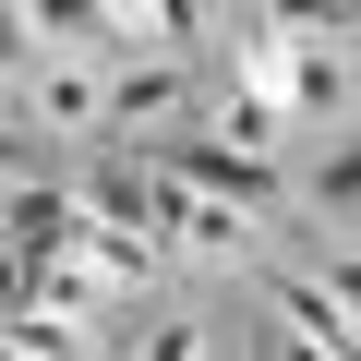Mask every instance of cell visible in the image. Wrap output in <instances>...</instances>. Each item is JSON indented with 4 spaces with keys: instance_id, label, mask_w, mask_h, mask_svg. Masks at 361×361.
Here are the masks:
<instances>
[{
    "instance_id": "cell-13",
    "label": "cell",
    "mask_w": 361,
    "mask_h": 361,
    "mask_svg": "<svg viewBox=\"0 0 361 361\" xmlns=\"http://www.w3.org/2000/svg\"><path fill=\"white\" fill-rule=\"evenodd\" d=\"M37 61V13H25V0H0V73H25Z\"/></svg>"
},
{
    "instance_id": "cell-6",
    "label": "cell",
    "mask_w": 361,
    "mask_h": 361,
    "mask_svg": "<svg viewBox=\"0 0 361 361\" xmlns=\"http://www.w3.org/2000/svg\"><path fill=\"white\" fill-rule=\"evenodd\" d=\"M180 109H193V85H180V61H169V49L109 61V133H157V121H180Z\"/></svg>"
},
{
    "instance_id": "cell-1",
    "label": "cell",
    "mask_w": 361,
    "mask_h": 361,
    "mask_svg": "<svg viewBox=\"0 0 361 361\" xmlns=\"http://www.w3.org/2000/svg\"><path fill=\"white\" fill-rule=\"evenodd\" d=\"M169 180H193V193H217V205H241L253 229L289 205V180H277V157H253V145H229V133H180L169 157H157Z\"/></svg>"
},
{
    "instance_id": "cell-9",
    "label": "cell",
    "mask_w": 361,
    "mask_h": 361,
    "mask_svg": "<svg viewBox=\"0 0 361 361\" xmlns=\"http://www.w3.org/2000/svg\"><path fill=\"white\" fill-rule=\"evenodd\" d=\"M109 37H133V49H180V37H193V0H109Z\"/></svg>"
},
{
    "instance_id": "cell-4",
    "label": "cell",
    "mask_w": 361,
    "mask_h": 361,
    "mask_svg": "<svg viewBox=\"0 0 361 361\" xmlns=\"http://www.w3.org/2000/svg\"><path fill=\"white\" fill-rule=\"evenodd\" d=\"M277 109L349 133V37H289V49H277Z\"/></svg>"
},
{
    "instance_id": "cell-14",
    "label": "cell",
    "mask_w": 361,
    "mask_h": 361,
    "mask_svg": "<svg viewBox=\"0 0 361 361\" xmlns=\"http://www.w3.org/2000/svg\"><path fill=\"white\" fill-rule=\"evenodd\" d=\"M0 180H25V133H0Z\"/></svg>"
},
{
    "instance_id": "cell-3",
    "label": "cell",
    "mask_w": 361,
    "mask_h": 361,
    "mask_svg": "<svg viewBox=\"0 0 361 361\" xmlns=\"http://www.w3.org/2000/svg\"><path fill=\"white\" fill-rule=\"evenodd\" d=\"M145 217L193 253V265H241V253H253V217H241V205H217V193H193V180H169L157 157H145Z\"/></svg>"
},
{
    "instance_id": "cell-10",
    "label": "cell",
    "mask_w": 361,
    "mask_h": 361,
    "mask_svg": "<svg viewBox=\"0 0 361 361\" xmlns=\"http://www.w3.org/2000/svg\"><path fill=\"white\" fill-rule=\"evenodd\" d=\"M37 49H109V0H25Z\"/></svg>"
},
{
    "instance_id": "cell-7",
    "label": "cell",
    "mask_w": 361,
    "mask_h": 361,
    "mask_svg": "<svg viewBox=\"0 0 361 361\" xmlns=\"http://www.w3.org/2000/svg\"><path fill=\"white\" fill-rule=\"evenodd\" d=\"M73 265H85L97 289H145V277H157V241H145V217H97V205H85Z\"/></svg>"
},
{
    "instance_id": "cell-12",
    "label": "cell",
    "mask_w": 361,
    "mask_h": 361,
    "mask_svg": "<svg viewBox=\"0 0 361 361\" xmlns=\"http://www.w3.org/2000/svg\"><path fill=\"white\" fill-rule=\"evenodd\" d=\"M313 205H325L337 229L361 217V157H349V145H325V169H313Z\"/></svg>"
},
{
    "instance_id": "cell-2",
    "label": "cell",
    "mask_w": 361,
    "mask_h": 361,
    "mask_svg": "<svg viewBox=\"0 0 361 361\" xmlns=\"http://www.w3.org/2000/svg\"><path fill=\"white\" fill-rule=\"evenodd\" d=\"M13 85H25V121L37 133H109V61L97 49H37Z\"/></svg>"
},
{
    "instance_id": "cell-11",
    "label": "cell",
    "mask_w": 361,
    "mask_h": 361,
    "mask_svg": "<svg viewBox=\"0 0 361 361\" xmlns=\"http://www.w3.org/2000/svg\"><path fill=\"white\" fill-rule=\"evenodd\" d=\"M253 25H277V37H349V0H253Z\"/></svg>"
},
{
    "instance_id": "cell-8",
    "label": "cell",
    "mask_w": 361,
    "mask_h": 361,
    "mask_svg": "<svg viewBox=\"0 0 361 361\" xmlns=\"http://www.w3.org/2000/svg\"><path fill=\"white\" fill-rule=\"evenodd\" d=\"M217 133H229V145H253V157H277V145H289V109H277V85H241V73H229V97H217Z\"/></svg>"
},
{
    "instance_id": "cell-5",
    "label": "cell",
    "mask_w": 361,
    "mask_h": 361,
    "mask_svg": "<svg viewBox=\"0 0 361 361\" xmlns=\"http://www.w3.org/2000/svg\"><path fill=\"white\" fill-rule=\"evenodd\" d=\"M241 277L265 289V313H277V325H289L301 349H325V361L349 349V289H337V277L313 289V277H289V265H253V253H241Z\"/></svg>"
}]
</instances>
